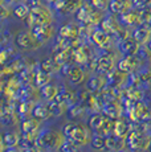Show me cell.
I'll return each mask as SVG.
<instances>
[{
  "label": "cell",
  "mask_w": 151,
  "mask_h": 152,
  "mask_svg": "<svg viewBox=\"0 0 151 152\" xmlns=\"http://www.w3.org/2000/svg\"><path fill=\"white\" fill-rule=\"evenodd\" d=\"M130 131V126L129 123L123 121H119V119H115L114 122V126H113V134L115 136H119V138H126L127 132Z\"/></svg>",
  "instance_id": "17"
},
{
  "label": "cell",
  "mask_w": 151,
  "mask_h": 152,
  "mask_svg": "<svg viewBox=\"0 0 151 152\" xmlns=\"http://www.w3.org/2000/svg\"><path fill=\"white\" fill-rule=\"evenodd\" d=\"M125 147V139L115 136L114 134L106 136V147L103 151H118Z\"/></svg>",
  "instance_id": "12"
},
{
  "label": "cell",
  "mask_w": 151,
  "mask_h": 152,
  "mask_svg": "<svg viewBox=\"0 0 151 152\" xmlns=\"http://www.w3.org/2000/svg\"><path fill=\"white\" fill-rule=\"evenodd\" d=\"M64 140L65 139L59 131L52 130V128H45L37 135L36 145L45 148V150H59Z\"/></svg>",
  "instance_id": "2"
},
{
  "label": "cell",
  "mask_w": 151,
  "mask_h": 152,
  "mask_svg": "<svg viewBox=\"0 0 151 152\" xmlns=\"http://www.w3.org/2000/svg\"><path fill=\"white\" fill-rule=\"evenodd\" d=\"M31 114L32 118L37 119V121H45L52 115L51 111H49V107L43 103H34L31 110Z\"/></svg>",
  "instance_id": "10"
},
{
  "label": "cell",
  "mask_w": 151,
  "mask_h": 152,
  "mask_svg": "<svg viewBox=\"0 0 151 152\" xmlns=\"http://www.w3.org/2000/svg\"><path fill=\"white\" fill-rule=\"evenodd\" d=\"M115 152H127V151H125L123 148H122V150H118V151H115Z\"/></svg>",
  "instance_id": "42"
},
{
  "label": "cell",
  "mask_w": 151,
  "mask_h": 152,
  "mask_svg": "<svg viewBox=\"0 0 151 152\" xmlns=\"http://www.w3.org/2000/svg\"><path fill=\"white\" fill-rule=\"evenodd\" d=\"M1 3H3V0H0V4H1Z\"/></svg>",
  "instance_id": "43"
},
{
  "label": "cell",
  "mask_w": 151,
  "mask_h": 152,
  "mask_svg": "<svg viewBox=\"0 0 151 152\" xmlns=\"http://www.w3.org/2000/svg\"><path fill=\"white\" fill-rule=\"evenodd\" d=\"M102 86H103V81H102V78L98 77V75L90 77L88 80V82H86V90H88L89 93L100 91V90L102 89Z\"/></svg>",
  "instance_id": "19"
},
{
  "label": "cell",
  "mask_w": 151,
  "mask_h": 152,
  "mask_svg": "<svg viewBox=\"0 0 151 152\" xmlns=\"http://www.w3.org/2000/svg\"><path fill=\"white\" fill-rule=\"evenodd\" d=\"M90 144L94 150L100 151V150H105L106 147V136L100 135V134H94L90 139Z\"/></svg>",
  "instance_id": "24"
},
{
  "label": "cell",
  "mask_w": 151,
  "mask_h": 152,
  "mask_svg": "<svg viewBox=\"0 0 151 152\" xmlns=\"http://www.w3.org/2000/svg\"><path fill=\"white\" fill-rule=\"evenodd\" d=\"M135 56L139 61H149V60H151V50L149 48H146V49L139 48Z\"/></svg>",
  "instance_id": "33"
},
{
  "label": "cell",
  "mask_w": 151,
  "mask_h": 152,
  "mask_svg": "<svg viewBox=\"0 0 151 152\" xmlns=\"http://www.w3.org/2000/svg\"><path fill=\"white\" fill-rule=\"evenodd\" d=\"M57 91H59V87L56 86V85L53 83H46L45 86L40 87V94H41V97L45 99V101H53L54 97H56Z\"/></svg>",
  "instance_id": "16"
},
{
  "label": "cell",
  "mask_w": 151,
  "mask_h": 152,
  "mask_svg": "<svg viewBox=\"0 0 151 152\" xmlns=\"http://www.w3.org/2000/svg\"><path fill=\"white\" fill-rule=\"evenodd\" d=\"M133 37H134L135 41L138 42V44H144V42H147V41H149V40L151 39V32H150L147 28L141 27V28L135 29V32H134V34H133Z\"/></svg>",
  "instance_id": "21"
},
{
  "label": "cell",
  "mask_w": 151,
  "mask_h": 152,
  "mask_svg": "<svg viewBox=\"0 0 151 152\" xmlns=\"http://www.w3.org/2000/svg\"><path fill=\"white\" fill-rule=\"evenodd\" d=\"M118 48L125 56H135L139 49V44L135 41L134 37H125L118 42Z\"/></svg>",
  "instance_id": "6"
},
{
  "label": "cell",
  "mask_w": 151,
  "mask_h": 152,
  "mask_svg": "<svg viewBox=\"0 0 151 152\" xmlns=\"http://www.w3.org/2000/svg\"><path fill=\"white\" fill-rule=\"evenodd\" d=\"M84 104H73V106L69 109V118H76V116H80L84 111Z\"/></svg>",
  "instance_id": "34"
},
{
  "label": "cell",
  "mask_w": 151,
  "mask_h": 152,
  "mask_svg": "<svg viewBox=\"0 0 151 152\" xmlns=\"http://www.w3.org/2000/svg\"><path fill=\"white\" fill-rule=\"evenodd\" d=\"M139 78H141V83H151V70L139 73Z\"/></svg>",
  "instance_id": "35"
},
{
  "label": "cell",
  "mask_w": 151,
  "mask_h": 152,
  "mask_svg": "<svg viewBox=\"0 0 151 152\" xmlns=\"http://www.w3.org/2000/svg\"><path fill=\"white\" fill-rule=\"evenodd\" d=\"M23 152H40V150L37 147H31V148H27V150H24Z\"/></svg>",
  "instance_id": "39"
},
{
  "label": "cell",
  "mask_w": 151,
  "mask_h": 152,
  "mask_svg": "<svg viewBox=\"0 0 151 152\" xmlns=\"http://www.w3.org/2000/svg\"><path fill=\"white\" fill-rule=\"evenodd\" d=\"M92 3L95 8H98V10H105L107 7L106 0H92Z\"/></svg>",
  "instance_id": "36"
},
{
  "label": "cell",
  "mask_w": 151,
  "mask_h": 152,
  "mask_svg": "<svg viewBox=\"0 0 151 152\" xmlns=\"http://www.w3.org/2000/svg\"><path fill=\"white\" fill-rule=\"evenodd\" d=\"M101 113L106 116V118L111 119V121H115L121 116V109L115 102L113 101H107L103 103L102 109H101Z\"/></svg>",
  "instance_id": "9"
},
{
  "label": "cell",
  "mask_w": 151,
  "mask_h": 152,
  "mask_svg": "<svg viewBox=\"0 0 151 152\" xmlns=\"http://www.w3.org/2000/svg\"><path fill=\"white\" fill-rule=\"evenodd\" d=\"M113 66H114V61H113V58L110 57V56H101L98 60H95V64H94V70L97 73H100V74H107V73L110 72V70L113 69Z\"/></svg>",
  "instance_id": "7"
},
{
  "label": "cell",
  "mask_w": 151,
  "mask_h": 152,
  "mask_svg": "<svg viewBox=\"0 0 151 152\" xmlns=\"http://www.w3.org/2000/svg\"><path fill=\"white\" fill-rule=\"evenodd\" d=\"M73 58L76 60V62H77V64H85L86 61L89 60V54L85 52V49L78 48V49H76V50H74Z\"/></svg>",
  "instance_id": "31"
},
{
  "label": "cell",
  "mask_w": 151,
  "mask_h": 152,
  "mask_svg": "<svg viewBox=\"0 0 151 152\" xmlns=\"http://www.w3.org/2000/svg\"><path fill=\"white\" fill-rule=\"evenodd\" d=\"M49 107V111H51V114L53 116H60L64 114V111H65V107H64L62 103H59V102L56 101H51L48 104Z\"/></svg>",
  "instance_id": "27"
},
{
  "label": "cell",
  "mask_w": 151,
  "mask_h": 152,
  "mask_svg": "<svg viewBox=\"0 0 151 152\" xmlns=\"http://www.w3.org/2000/svg\"><path fill=\"white\" fill-rule=\"evenodd\" d=\"M0 152H1V151H0Z\"/></svg>",
  "instance_id": "44"
},
{
  "label": "cell",
  "mask_w": 151,
  "mask_h": 152,
  "mask_svg": "<svg viewBox=\"0 0 151 152\" xmlns=\"http://www.w3.org/2000/svg\"><path fill=\"white\" fill-rule=\"evenodd\" d=\"M130 7L129 0H111L110 3V10L115 13H123Z\"/></svg>",
  "instance_id": "23"
},
{
  "label": "cell",
  "mask_w": 151,
  "mask_h": 152,
  "mask_svg": "<svg viewBox=\"0 0 151 152\" xmlns=\"http://www.w3.org/2000/svg\"><path fill=\"white\" fill-rule=\"evenodd\" d=\"M106 116L103 115L102 113H94V114H92L90 116H89V119H88V123L89 126H90V128L93 131H97L98 128L101 127L103 123H105V121H106Z\"/></svg>",
  "instance_id": "18"
},
{
  "label": "cell",
  "mask_w": 151,
  "mask_h": 152,
  "mask_svg": "<svg viewBox=\"0 0 151 152\" xmlns=\"http://www.w3.org/2000/svg\"><path fill=\"white\" fill-rule=\"evenodd\" d=\"M62 134L65 136V139L73 142L78 147L90 143V139H92L90 135H89V131L82 124H76V123L65 124L62 128Z\"/></svg>",
  "instance_id": "1"
},
{
  "label": "cell",
  "mask_w": 151,
  "mask_h": 152,
  "mask_svg": "<svg viewBox=\"0 0 151 152\" xmlns=\"http://www.w3.org/2000/svg\"><path fill=\"white\" fill-rule=\"evenodd\" d=\"M29 13H31L29 8L24 4H20L15 8V16L19 17V19H27V17L29 16Z\"/></svg>",
  "instance_id": "32"
},
{
  "label": "cell",
  "mask_w": 151,
  "mask_h": 152,
  "mask_svg": "<svg viewBox=\"0 0 151 152\" xmlns=\"http://www.w3.org/2000/svg\"><path fill=\"white\" fill-rule=\"evenodd\" d=\"M59 152H78V145L70 140L65 139L59 147Z\"/></svg>",
  "instance_id": "29"
},
{
  "label": "cell",
  "mask_w": 151,
  "mask_h": 152,
  "mask_svg": "<svg viewBox=\"0 0 151 152\" xmlns=\"http://www.w3.org/2000/svg\"><path fill=\"white\" fill-rule=\"evenodd\" d=\"M60 68H61V65L54 60V58H46V60H44L41 64H40V70L44 73H48V74L59 72Z\"/></svg>",
  "instance_id": "15"
},
{
  "label": "cell",
  "mask_w": 151,
  "mask_h": 152,
  "mask_svg": "<svg viewBox=\"0 0 151 152\" xmlns=\"http://www.w3.org/2000/svg\"><path fill=\"white\" fill-rule=\"evenodd\" d=\"M53 58L60 64V65L68 62V60H69L68 49H59V50H56V52H54V54H53Z\"/></svg>",
  "instance_id": "30"
},
{
  "label": "cell",
  "mask_w": 151,
  "mask_h": 152,
  "mask_svg": "<svg viewBox=\"0 0 151 152\" xmlns=\"http://www.w3.org/2000/svg\"><path fill=\"white\" fill-rule=\"evenodd\" d=\"M49 82H51V74L39 70V73H37L36 77H34V83H36V86L43 87V86H45V85L49 83Z\"/></svg>",
  "instance_id": "28"
},
{
  "label": "cell",
  "mask_w": 151,
  "mask_h": 152,
  "mask_svg": "<svg viewBox=\"0 0 151 152\" xmlns=\"http://www.w3.org/2000/svg\"><path fill=\"white\" fill-rule=\"evenodd\" d=\"M16 44L23 50H34V49H37L41 45V42L34 37V34L32 32H21V33H19L16 37Z\"/></svg>",
  "instance_id": "4"
},
{
  "label": "cell",
  "mask_w": 151,
  "mask_h": 152,
  "mask_svg": "<svg viewBox=\"0 0 151 152\" xmlns=\"http://www.w3.org/2000/svg\"><path fill=\"white\" fill-rule=\"evenodd\" d=\"M68 78L70 80V82L73 85H78L84 81V78H85V73H84V70L81 69L78 65H73V68H72L70 74H69Z\"/></svg>",
  "instance_id": "20"
},
{
  "label": "cell",
  "mask_w": 151,
  "mask_h": 152,
  "mask_svg": "<svg viewBox=\"0 0 151 152\" xmlns=\"http://www.w3.org/2000/svg\"><path fill=\"white\" fill-rule=\"evenodd\" d=\"M92 40H93V42L97 46H100V48H107L110 44L109 34H107L105 31H102V29H97V31L93 33Z\"/></svg>",
  "instance_id": "13"
},
{
  "label": "cell",
  "mask_w": 151,
  "mask_h": 152,
  "mask_svg": "<svg viewBox=\"0 0 151 152\" xmlns=\"http://www.w3.org/2000/svg\"><path fill=\"white\" fill-rule=\"evenodd\" d=\"M31 32L34 34V37L43 44V42H45L46 40L51 39L53 29H52V27L49 24H41V25H36V27H33Z\"/></svg>",
  "instance_id": "8"
},
{
  "label": "cell",
  "mask_w": 151,
  "mask_h": 152,
  "mask_svg": "<svg viewBox=\"0 0 151 152\" xmlns=\"http://www.w3.org/2000/svg\"><path fill=\"white\" fill-rule=\"evenodd\" d=\"M39 122L37 119L32 118V119H25L21 123V131L25 136H31L33 134H36V131L39 130Z\"/></svg>",
  "instance_id": "14"
},
{
  "label": "cell",
  "mask_w": 151,
  "mask_h": 152,
  "mask_svg": "<svg viewBox=\"0 0 151 152\" xmlns=\"http://www.w3.org/2000/svg\"><path fill=\"white\" fill-rule=\"evenodd\" d=\"M150 138L144 135V131H141L138 128L130 130L125 138V144L131 152H141L143 150H147Z\"/></svg>",
  "instance_id": "3"
},
{
  "label": "cell",
  "mask_w": 151,
  "mask_h": 152,
  "mask_svg": "<svg viewBox=\"0 0 151 152\" xmlns=\"http://www.w3.org/2000/svg\"><path fill=\"white\" fill-rule=\"evenodd\" d=\"M125 75L122 72H119V70H114L111 69L109 73L106 74V85L110 87H118L121 83H123L125 81Z\"/></svg>",
  "instance_id": "11"
},
{
  "label": "cell",
  "mask_w": 151,
  "mask_h": 152,
  "mask_svg": "<svg viewBox=\"0 0 151 152\" xmlns=\"http://www.w3.org/2000/svg\"><path fill=\"white\" fill-rule=\"evenodd\" d=\"M122 15V23L126 25H134L135 23H138L139 20V15L138 13H134V12H129V11H126V12L121 13Z\"/></svg>",
  "instance_id": "26"
},
{
  "label": "cell",
  "mask_w": 151,
  "mask_h": 152,
  "mask_svg": "<svg viewBox=\"0 0 151 152\" xmlns=\"http://www.w3.org/2000/svg\"><path fill=\"white\" fill-rule=\"evenodd\" d=\"M19 142H20V138L15 132H7L3 136V144H4L5 147H15V145H19Z\"/></svg>",
  "instance_id": "25"
},
{
  "label": "cell",
  "mask_w": 151,
  "mask_h": 152,
  "mask_svg": "<svg viewBox=\"0 0 151 152\" xmlns=\"http://www.w3.org/2000/svg\"><path fill=\"white\" fill-rule=\"evenodd\" d=\"M147 48H149L150 50H151V39L149 40V41H147Z\"/></svg>",
  "instance_id": "40"
},
{
  "label": "cell",
  "mask_w": 151,
  "mask_h": 152,
  "mask_svg": "<svg viewBox=\"0 0 151 152\" xmlns=\"http://www.w3.org/2000/svg\"><path fill=\"white\" fill-rule=\"evenodd\" d=\"M72 98H73V97H72V93L69 91L66 87L61 86V87H59V91H57V94H56V97H54L53 101L65 104V103H68V102H70Z\"/></svg>",
  "instance_id": "22"
},
{
  "label": "cell",
  "mask_w": 151,
  "mask_h": 152,
  "mask_svg": "<svg viewBox=\"0 0 151 152\" xmlns=\"http://www.w3.org/2000/svg\"><path fill=\"white\" fill-rule=\"evenodd\" d=\"M138 62L139 60L136 58V56H125L117 64V69L123 73V74H130V73L135 72Z\"/></svg>",
  "instance_id": "5"
},
{
  "label": "cell",
  "mask_w": 151,
  "mask_h": 152,
  "mask_svg": "<svg viewBox=\"0 0 151 152\" xmlns=\"http://www.w3.org/2000/svg\"><path fill=\"white\" fill-rule=\"evenodd\" d=\"M3 152H23L20 148H17V145H15V147H7Z\"/></svg>",
  "instance_id": "38"
},
{
  "label": "cell",
  "mask_w": 151,
  "mask_h": 152,
  "mask_svg": "<svg viewBox=\"0 0 151 152\" xmlns=\"http://www.w3.org/2000/svg\"><path fill=\"white\" fill-rule=\"evenodd\" d=\"M7 16H8V11L4 7H1V4H0V19H4Z\"/></svg>",
  "instance_id": "37"
},
{
  "label": "cell",
  "mask_w": 151,
  "mask_h": 152,
  "mask_svg": "<svg viewBox=\"0 0 151 152\" xmlns=\"http://www.w3.org/2000/svg\"><path fill=\"white\" fill-rule=\"evenodd\" d=\"M147 150L151 152V138H150V142H149V147H147Z\"/></svg>",
  "instance_id": "41"
}]
</instances>
